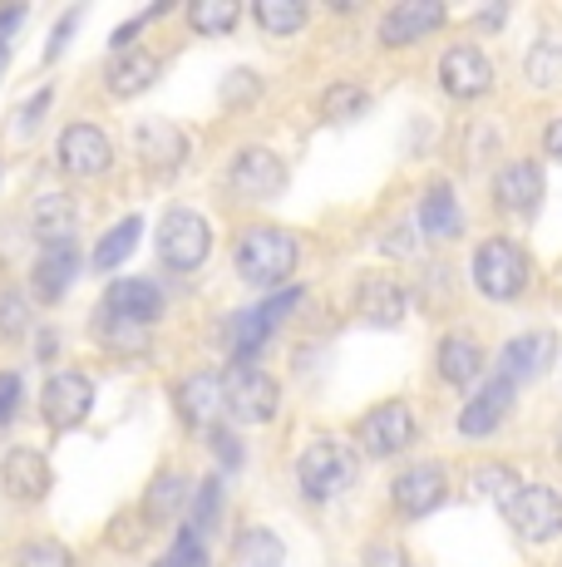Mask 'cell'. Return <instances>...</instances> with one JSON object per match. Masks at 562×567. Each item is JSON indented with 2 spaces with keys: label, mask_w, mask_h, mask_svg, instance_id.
<instances>
[{
  "label": "cell",
  "mask_w": 562,
  "mask_h": 567,
  "mask_svg": "<svg viewBox=\"0 0 562 567\" xmlns=\"http://www.w3.org/2000/svg\"><path fill=\"white\" fill-rule=\"evenodd\" d=\"M148 538V523H138V514H118L114 528H110V543L114 548H138Z\"/></svg>",
  "instance_id": "obj_41"
},
{
  "label": "cell",
  "mask_w": 562,
  "mask_h": 567,
  "mask_svg": "<svg viewBox=\"0 0 562 567\" xmlns=\"http://www.w3.org/2000/svg\"><path fill=\"white\" fill-rule=\"evenodd\" d=\"M154 567H208V553H202V538H192L188 528L178 533V543H173V553L164 563H154Z\"/></svg>",
  "instance_id": "obj_39"
},
{
  "label": "cell",
  "mask_w": 562,
  "mask_h": 567,
  "mask_svg": "<svg viewBox=\"0 0 562 567\" xmlns=\"http://www.w3.org/2000/svg\"><path fill=\"white\" fill-rule=\"evenodd\" d=\"M473 287L489 301H513L528 287V252L508 237H489V243L473 252Z\"/></svg>",
  "instance_id": "obj_3"
},
{
  "label": "cell",
  "mask_w": 562,
  "mask_h": 567,
  "mask_svg": "<svg viewBox=\"0 0 562 567\" xmlns=\"http://www.w3.org/2000/svg\"><path fill=\"white\" fill-rule=\"evenodd\" d=\"M30 223H35L40 247L74 243V223H80V207L64 198V193H40L35 207H30Z\"/></svg>",
  "instance_id": "obj_24"
},
{
  "label": "cell",
  "mask_w": 562,
  "mask_h": 567,
  "mask_svg": "<svg viewBox=\"0 0 562 567\" xmlns=\"http://www.w3.org/2000/svg\"><path fill=\"white\" fill-rule=\"evenodd\" d=\"M296 257H301V247L287 227H252V233H242L232 247L237 277L252 281V287H281V281L296 271Z\"/></svg>",
  "instance_id": "obj_1"
},
{
  "label": "cell",
  "mask_w": 562,
  "mask_h": 567,
  "mask_svg": "<svg viewBox=\"0 0 562 567\" xmlns=\"http://www.w3.org/2000/svg\"><path fill=\"white\" fill-rule=\"evenodd\" d=\"M439 25H445V6H439V0H399L391 16L381 20V40L391 50H399V45L425 40L429 30H439Z\"/></svg>",
  "instance_id": "obj_17"
},
{
  "label": "cell",
  "mask_w": 562,
  "mask_h": 567,
  "mask_svg": "<svg viewBox=\"0 0 562 567\" xmlns=\"http://www.w3.org/2000/svg\"><path fill=\"white\" fill-rule=\"evenodd\" d=\"M365 567H415L405 558V548H395V543H375L371 553H365Z\"/></svg>",
  "instance_id": "obj_43"
},
{
  "label": "cell",
  "mask_w": 562,
  "mask_h": 567,
  "mask_svg": "<svg viewBox=\"0 0 562 567\" xmlns=\"http://www.w3.org/2000/svg\"><path fill=\"white\" fill-rule=\"evenodd\" d=\"M212 450L222 454V464H227V468H237V464H242V444H237V440H232V434H227V430H218V434H212Z\"/></svg>",
  "instance_id": "obj_46"
},
{
  "label": "cell",
  "mask_w": 562,
  "mask_h": 567,
  "mask_svg": "<svg viewBox=\"0 0 562 567\" xmlns=\"http://www.w3.org/2000/svg\"><path fill=\"white\" fill-rule=\"evenodd\" d=\"M445 494H449V478H445V468H439V464H415V468H405V474L395 478V488H391L399 518H425V514H435V508L445 504Z\"/></svg>",
  "instance_id": "obj_10"
},
{
  "label": "cell",
  "mask_w": 562,
  "mask_h": 567,
  "mask_svg": "<svg viewBox=\"0 0 562 567\" xmlns=\"http://www.w3.org/2000/svg\"><path fill=\"white\" fill-rule=\"evenodd\" d=\"M74 25H80V10H70V16H64V20H60V25H55V35H50V50H45V60H55V54H60L64 45H70Z\"/></svg>",
  "instance_id": "obj_44"
},
{
  "label": "cell",
  "mask_w": 562,
  "mask_h": 567,
  "mask_svg": "<svg viewBox=\"0 0 562 567\" xmlns=\"http://www.w3.org/2000/svg\"><path fill=\"white\" fill-rule=\"evenodd\" d=\"M543 148H548V154H553V158H562V114L553 118V124H548V134H543Z\"/></svg>",
  "instance_id": "obj_47"
},
{
  "label": "cell",
  "mask_w": 562,
  "mask_h": 567,
  "mask_svg": "<svg viewBox=\"0 0 562 567\" xmlns=\"http://www.w3.org/2000/svg\"><path fill=\"white\" fill-rule=\"evenodd\" d=\"M415 434H419V424L405 400H385V405L361 414V424H355V440H361V450L371 454V460H391V454L409 450Z\"/></svg>",
  "instance_id": "obj_5"
},
{
  "label": "cell",
  "mask_w": 562,
  "mask_h": 567,
  "mask_svg": "<svg viewBox=\"0 0 562 567\" xmlns=\"http://www.w3.org/2000/svg\"><path fill=\"white\" fill-rule=\"evenodd\" d=\"M178 414H183V424L188 430H218V420H222V380L212 375V370H198V375H188L178 385Z\"/></svg>",
  "instance_id": "obj_16"
},
{
  "label": "cell",
  "mask_w": 562,
  "mask_h": 567,
  "mask_svg": "<svg viewBox=\"0 0 562 567\" xmlns=\"http://www.w3.org/2000/svg\"><path fill=\"white\" fill-rule=\"evenodd\" d=\"M114 163V144L94 124H70L60 134V168L74 178H100Z\"/></svg>",
  "instance_id": "obj_12"
},
{
  "label": "cell",
  "mask_w": 562,
  "mask_h": 567,
  "mask_svg": "<svg viewBox=\"0 0 562 567\" xmlns=\"http://www.w3.org/2000/svg\"><path fill=\"white\" fill-rule=\"evenodd\" d=\"M154 80H158V60L148 50H124L110 70H104V84H110L114 100H134V94H144Z\"/></svg>",
  "instance_id": "obj_25"
},
{
  "label": "cell",
  "mask_w": 562,
  "mask_h": 567,
  "mask_svg": "<svg viewBox=\"0 0 562 567\" xmlns=\"http://www.w3.org/2000/svg\"><path fill=\"white\" fill-rule=\"evenodd\" d=\"M419 233L435 237V243H449V237L464 233V213H459V198H454V188H429L425 203H419Z\"/></svg>",
  "instance_id": "obj_26"
},
{
  "label": "cell",
  "mask_w": 562,
  "mask_h": 567,
  "mask_svg": "<svg viewBox=\"0 0 562 567\" xmlns=\"http://www.w3.org/2000/svg\"><path fill=\"white\" fill-rule=\"evenodd\" d=\"M20 395H25V385H20V375H15V370H0V430H6V424L15 420Z\"/></svg>",
  "instance_id": "obj_42"
},
{
  "label": "cell",
  "mask_w": 562,
  "mask_h": 567,
  "mask_svg": "<svg viewBox=\"0 0 562 567\" xmlns=\"http://www.w3.org/2000/svg\"><path fill=\"white\" fill-rule=\"evenodd\" d=\"M528 74H533V84H543V90L562 80V45L558 40H548V45H538L528 54Z\"/></svg>",
  "instance_id": "obj_37"
},
{
  "label": "cell",
  "mask_w": 562,
  "mask_h": 567,
  "mask_svg": "<svg viewBox=\"0 0 562 567\" xmlns=\"http://www.w3.org/2000/svg\"><path fill=\"white\" fill-rule=\"evenodd\" d=\"M15 567H74V558H70V548L64 543H25L20 548V558H15Z\"/></svg>",
  "instance_id": "obj_38"
},
{
  "label": "cell",
  "mask_w": 562,
  "mask_h": 567,
  "mask_svg": "<svg viewBox=\"0 0 562 567\" xmlns=\"http://www.w3.org/2000/svg\"><path fill=\"white\" fill-rule=\"evenodd\" d=\"M94 336H100L110 351L118 355H144L148 351V331L144 326H128V321H114V316H94Z\"/></svg>",
  "instance_id": "obj_33"
},
{
  "label": "cell",
  "mask_w": 562,
  "mask_h": 567,
  "mask_svg": "<svg viewBox=\"0 0 562 567\" xmlns=\"http://www.w3.org/2000/svg\"><path fill=\"white\" fill-rule=\"evenodd\" d=\"M301 301V287L296 291H281L277 301H267V307H252L237 316L232 326V351H237V365H252V355L267 346V336H272V326L281 321V311H291Z\"/></svg>",
  "instance_id": "obj_15"
},
{
  "label": "cell",
  "mask_w": 562,
  "mask_h": 567,
  "mask_svg": "<svg viewBox=\"0 0 562 567\" xmlns=\"http://www.w3.org/2000/svg\"><path fill=\"white\" fill-rule=\"evenodd\" d=\"M134 148H138V158L158 173L188 163V134H183L178 124H168V118H144V124L134 128Z\"/></svg>",
  "instance_id": "obj_18"
},
{
  "label": "cell",
  "mask_w": 562,
  "mask_h": 567,
  "mask_svg": "<svg viewBox=\"0 0 562 567\" xmlns=\"http://www.w3.org/2000/svg\"><path fill=\"white\" fill-rule=\"evenodd\" d=\"M493 198H499L503 213H533L538 198H543V168L538 163H508L493 178Z\"/></svg>",
  "instance_id": "obj_21"
},
{
  "label": "cell",
  "mask_w": 562,
  "mask_h": 567,
  "mask_svg": "<svg viewBox=\"0 0 562 567\" xmlns=\"http://www.w3.org/2000/svg\"><path fill=\"white\" fill-rule=\"evenodd\" d=\"M188 25L198 35H227L237 25V0H192Z\"/></svg>",
  "instance_id": "obj_34"
},
{
  "label": "cell",
  "mask_w": 562,
  "mask_h": 567,
  "mask_svg": "<svg viewBox=\"0 0 562 567\" xmlns=\"http://www.w3.org/2000/svg\"><path fill=\"white\" fill-rule=\"evenodd\" d=\"M553 351H558V341L548 331L513 336L499 355V380H508V385H513V380H538L548 365H553Z\"/></svg>",
  "instance_id": "obj_20"
},
{
  "label": "cell",
  "mask_w": 562,
  "mask_h": 567,
  "mask_svg": "<svg viewBox=\"0 0 562 567\" xmlns=\"http://www.w3.org/2000/svg\"><path fill=\"white\" fill-rule=\"evenodd\" d=\"M227 188L242 203H272V198H281V188H287V168H281V158L272 148H242V154L232 158Z\"/></svg>",
  "instance_id": "obj_9"
},
{
  "label": "cell",
  "mask_w": 562,
  "mask_h": 567,
  "mask_svg": "<svg viewBox=\"0 0 562 567\" xmlns=\"http://www.w3.org/2000/svg\"><path fill=\"white\" fill-rule=\"evenodd\" d=\"M222 405L242 424H267L277 414V380L257 365H232L222 375Z\"/></svg>",
  "instance_id": "obj_8"
},
{
  "label": "cell",
  "mask_w": 562,
  "mask_h": 567,
  "mask_svg": "<svg viewBox=\"0 0 562 567\" xmlns=\"http://www.w3.org/2000/svg\"><path fill=\"white\" fill-rule=\"evenodd\" d=\"M212 252V227L202 213L192 207H168L164 223H158V257L173 271H198Z\"/></svg>",
  "instance_id": "obj_2"
},
{
  "label": "cell",
  "mask_w": 562,
  "mask_h": 567,
  "mask_svg": "<svg viewBox=\"0 0 562 567\" xmlns=\"http://www.w3.org/2000/svg\"><path fill=\"white\" fill-rule=\"evenodd\" d=\"M513 410V385L508 380H489L479 395H469V405L459 410V434L464 440H489L493 430L508 420Z\"/></svg>",
  "instance_id": "obj_19"
},
{
  "label": "cell",
  "mask_w": 562,
  "mask_h": 567,
  "mask_svg": "<svg viewBox=\"0 0 562 567\" xmlns=\"http://www.w3.org/2000/svg\"><path fill=\"white\" fill-rule=\"evenodd\" d=\"M50 484H55V474H50V460L40 450H10L6 460H0V488H6V498H15V504L45 498Z\"/></svg>",
  "instance_id": "obj_13"
},
{
  "label": "cell",
  "mask_w": 562,
  "mask_h": 567,
  "mask_svg": "<svg viewBox=\"0 0 562 567\" xmlns=\"http://www.w3.org/2000/svg\"><path fill=\"white\" fill-rule=\"evenodd\" d=\"M74 271H80V252H74V243L45 247L40 261H35V271H30V281H35V297L40 301H60L64 291H70Z\"/></svg>",
  "instance_id": "obj_22"
},
{
  "label": "cell",
  "mask_w": 562,
  "mask_h": 567,
  "mask_svg": "<svg viewBox=\"0 0 562 567\" xmlns=\"http://www.w3.org/2000/svg\"><path fill=\"white\" fill-rule=\"evenodd\" d=\"M439 84H445V94H454V100H479L493 84V64L483 60V50L454 45V50H445V60H439Z\"/></svg>",
  "instance_id": "obj_14"
},
{
  "label": "cell",
  "mask_w": 562,
  "mask_h": 567,
  "mask_svg": "<svg viewBox=\"0 0 562 567\" xmlns=\"http://www.w3.org/2000/svg\"><path fill=\"white\" fill-rule=\"evenodd\" d=\"M218 508H222V484H218V474H212V478H202L198 498H192V518H188L192 538H202V533L218 523Z\"/></svg>",
  "instance_id": "obj_36"
},
{
  "label": "cell",
  "mask_w": 562,
  "mask_h": 567,
  "mask_svg": "<svg viewBox=\"0 0 562 567\" xmlns=\"http://www.w3.org/2000/svg\"><path fill=\"white\" fill-rule=\"evenodd\" d=\"M183 498H188V478L173 474V468H164V474H158L154 484H148V494H144V514H148V523H168V518H178Z\"/></svg>",
  "instance_id": "obj_28"
},
{
  "label": "cell",
  "mask_w": 562,
  "mask_h": 567,
  "mask_svg": "<svg viewBox=\"0 0 562 567\" xmlns=\"http://www.w3.org/2000/svg\"><path fill=\"white\" fill-rule=\"evenodd\" d=\"M518 494V478H513V468L508 464H483V468H473V478H469V498H513Z\"/></svg>",
  "instance_id": "obj_35"
},
{
  "label": "cell",
  "mask_w": 562,
  "mask_h": 567,
  "mask_svg": "<svg viewBox=\"0 0 562 567\" xmlns=\"http://www.w3.org/2000/svg\"><path fill=\"white\" fill-rule=\"evenodd\" d=\"M483 370V351L473 336H445L439 341V375L449 380V385H473Z\"/></svg>",
  "instance_id": "obj_27"
},
{
  "label": "cell",
  "mask_w": 562,
  "mask_h": 567,
  "mask_svg": "<svg viewBox=\"0 0 562 567\" xmlns=\"http://www.w3.org/2000/svg\"><path fill=\"white\" fill-rule=\"evenodd\" d=\"M138 237H144V217H124V223H114L110 233L100 237V247H94V267L100 271H114L118 261L138 247Z\"/></svg>",
  "instance_id": "obj_29"
},
{
  "label": "cell",
  "mask_w": 562,
  "mask_h": 567,
  "mask_svg": "<svg viewBox=\"0 0 562 567\" xmlns=\"http://www.w3.org/2000/svg\"><path fill=\"white\" fill-rule=\"evenodd\" d=\"M45 109H50V90H40L35 100H30L25 109H20V134H30V128L40 124V114H45Z\"/></svg>",
  "instance_id": "obj_45"
},
{
  "label": "cell",
  "mask_w": 562,
  "mask_h": 567,
  "mask_svg": "<svg viewBox=\"0 0 562 567\" xmlns=\"http://www.w3.org/2000/svg\"><path fill=\"white\" fill-rule=\"evenodd\" d=\"M104 316L148 331V326L164 316V291L148 277H118V281H110V291H104Z\"/></svg>",
  "instance_id": "obj_11"
},
{
  "label": "cell",
  "mask_w": 562,
  "mask_h": 567,
  "mask_svg": "<svg viewBox=\"0 0 562 567\" xmlns=\"http://www.w3.org/2000/svg\"><path fill=\"white\" fill-rule=\"evenodd\" d=\"M20 20H25V10H6V16H0V45H6V35H10V30H15L20 25Z\"/></svg>",
  "instance_id": "obj_48"
},
{
  "label": "cell",
  "mask_w": 562,
  "mask_h": 567,
  "mask_svg": "<svg viewBox=\"0 0 562 567\" xmlns=\"http://www.w3.org/2000/svg\"><path fill=\"white\" fill-rule=\"evenodd\" d=\"M252 16L267 35H296V30L306 25V6H301V0H257Z\"/></svg>",
  "instance_id": "obj_32"
},
{
  "label": "cell",
  "mask_w": 562,
  "mask_h": 567,
  "mask_svg": "<svg viewBox=\"0 0 562 567\" xmlns=\"http://www.w3.org/2000/svg\"><path fill=\"white\" fill-rule=\"evenodd\" d=\"M355 311L371 326L391 331V326L405 321V291H399V281H391V277H365L361 291H355Z\"/></svg>",
  "instance_id": "obj_23"
},
{
  "label": "cell",
  "mask_w": 562,
  "mask_h": 567,
  "mask_svg": "<svg viewBox=\"0 0 562 567\" xmlns=\"http://www.w3.org/2000/svg\"><path fill=\"white\" fill-rule=\"evenodd\" d=\"M296 484L306 498H336L355 484V454L336 440H316L306 454L296 460Z\"/></svg>",
  "instance_id": "obj_4"
},
{
  "label": "cell",
  "mask_w": 562,
  "mask_h": 567,
  "mask_svg": "<svg viewBox=\"0 0 562 567\" xmlns=\"http://www.w3.org/2000/svg\"><path fill=\"white\" fill-rule=\"evenodd\" d=\"M365 109H371V94H365L361 84L336 80L326 94H321V118H326V124H351V118H361Z\"/></svg>",
  "instance_id": "obj_30"
},
{
  "label": "cell",
  "mask_w": 562,
  "mask_h": 567,
  "mask_svg": "<svg viewBox=\"0 0 562 567\" xmlns=\"http://www.w3.org/2000/svg\"><path fill=\"white\" fill-rule=\"evenodd\" d=\"M6 60H10V45H0V70H6Z\"/></svg>",
  "instance_id": "obj_49"
},
{
  "label": "cell",
  "mask_w": 562,
  "mask_h": 567,
  "mask_svg": "<svg viewBox=\"0 0 562 567\" xmlns=\"http://www.w3.org/2000/svg\"><path fill=\"white\" fill-rule=\"evenodd\" d=\"M30 326V316H25V301L15 297V291H0V336L6 341H15L20 331Z\"/></svg>",
  "instance_id": "obj_40"
},
{
  "label": "cell",
  "mask_w": 562,
  "mask_h": 567,
  "mask_svg": "<svg viewBox=\"0 0 562 567\" xmlns=\"http://www.w3.org/2000/svg\"><path fill=\"white\" fill-rule=\"evenodd\" d=\"M287 563V548H281L277 533L267 528H247L237 538V567H281Z\"/></svg>",
  "instance_id": "obj_31"
},
{
  "label": "cell",
  "mask_w": 562,
  "mask_h": 567,
  "mask_svg": "<svg viewBox=\"0 0 562 567\" xmlns=\"http://www.w3.org/2000/svg\"><path fill=\"white\" fill-rule=\"evenodd\" d=\"M503 518L513 523L518 538L548 543L562 533V498H558V488H548V484H528L503 504Z\"/></svg>",
  "instance_id": "obj_7"
},
{
  "label": "cell",
  "mask_w": 562,
  "mask_h": 567,
  "mask_svg": "<svg viewBox=\"0 0 562 567\" xmlns=\"http://www.w3.org/2000/svg\"><path fill=\"white\" fill-rule=\"evenodd\" d=\"M90 410H94V380L80 375V370H60V375H50L45 390H40V414H45V424L55 434L80 430V424L90 420Z\"/></svg>",
  "instance_id": "obj_6"
}]
</instances>
